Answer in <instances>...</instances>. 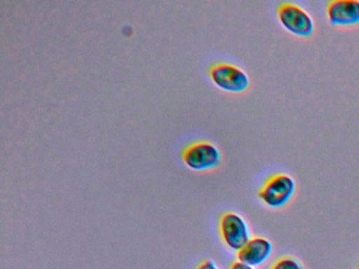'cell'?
<instances>
[{
    "instance_id": "6da1fadb",
    "label": "cell",
    "mask_w": 359,
    "mask_h": 269,
    "mask_svg": "<svg viewBox=\"0 0 359 269\" xmlns=\"http://www.w3.org/2000/svg\"><path fill=\"white\" fill-rule=\"evenodd\" d=\"M182 160L189 168L197 172L213 170L222 162L219 149L209 141L191 143L182 151Z\"/></svg>"
},
{
    "instance_id": "7a4b0ae2",
    "label": "cell",
    "mask_w": 359,
    "mask_h": 269,
    "mask_svg": "<svg viewBox=\"0 0 359 269\" xmlns=\"http://www.w3.org/2000/svg\"><path fill=\"white\" fill-rule=\"evenodd\" d=\"M295 191V181L285 174H275L264 183L258 197L271 208H281L292 199Z\"/></svg>"
},
{
    "instance_id": "3957f363",
    "label": "cell",
    "mask_w": 359,
    "mask_h": 269,
    "mask_svg": "<svg viewBox=\"0 0 359 269\" xmlns=\"http://www.w3.org/2000/svg\"><path fill=\"white\" fill-rule=\"evenodd\" d=\"M210 78L216 86L230 92H241L250 84L249 76L233 64L216 63L209 71Z\"/></svg>"
},
{
    "instance_id": "277c9868",
    "label": "cell",
    "mask_w": 359,
    "mask_h": 269,
    "mask_svg": "<svg viewBox=\"0 0 359 269\" xmlns=\"http://www.w3.org/2000/svg\"><path fill=\"white\" fill-rule=\"evenodd\" d=\"M278 19L283 27L294 35L309 37L314 32L312 17L296 4H283L279 6Z\"/></svg>"
},
{
    "instance_id": "5b68a950",
    "label": "cell",
    "mask_w": 359,
    "mask_h": 269,
    "mask_svg": "<svg viewBox=\"0 0 359 269\" xmlns=\"http://www.w3.org/2000/svg\"><path fill=\"white\" fill-rule=\"evenodd\" d=\"M220 235L230 249L238 252L250 241L247 223L239 214L226 212L220 219Z\"/></svg>"
},
{
    "instance_id": "8992f818",
    "label": "cell",
    "mask_w": 359,
    "mask_h": 269,
    "mask_svg": "<svg viewBox=\"0 0 359 269\" xmlns=\"http://www.w3.org/2000/svg\"><path fill=\"white\" fill-rule=\"evenodd\" d=\"M272 249V243L266 237H254L237 252V258L250 266H259L268 260Z\"/></svg>"
},
{
    "instance_id": "52a82bcc",
    "label": "cell",
    "mask_w": 359,
    "mask_h": 269,
    "mask_svg": "<svg viewBox=\"0 0 359 269\" xmlns=\"http://www.w3.org/2000/svg\"><path fill=\"white\" fill-rule=\"evenodd\" d=\"M327 17L335 25H354L359 23L358 0H334L327 6Z\"/></svg>"
},
{
    "instance_id": "ba28073f",
    "label": "cell",
    "mask_w": 359,
    "mask_h": 269,
    "mask_svg": "<svg viewBox=\"0 0 359 269\" xmlns=\"http://www.w3.org/2000/svg\"><path fill=\"white\" fill-rule=\"evenodd\" d=\"M271 269H302V267L295 258L285 256L277 261Z\"/></svg>"
},
{
    "instance_id": "9c48e42d",
    "label": "cell",
    "mask_w": 359,
    "mask_h": 269,
    "mask_svg": "<svg viewBox=\"0 0 359 269\" xmlns=\"http://www.w3.org/2000/svg\"><path fill=\"white\" fill-rule=\"evenodd\" d=\"M196 269H218V267L216 266L215 263L212 262V261H205V262L201 263Z\"/></svg>"
},
{
    "instance_id": "30bf717a",
    "label": "cell",
    "mask_w": 359,
    "mask_h": 269,
    "mask_svg": "<svg viewBox=\"0 0 359 269\" xmlns=\"http://www.w3.org/2000/svg\"><path fill=\"white\" fill-rule=\"evenodd\" d=\"M231 269H254L253 267L250 266V265L245 264V263L237 262L233 263L232 266H231Z\"/></svg>"
}]
</instances>
